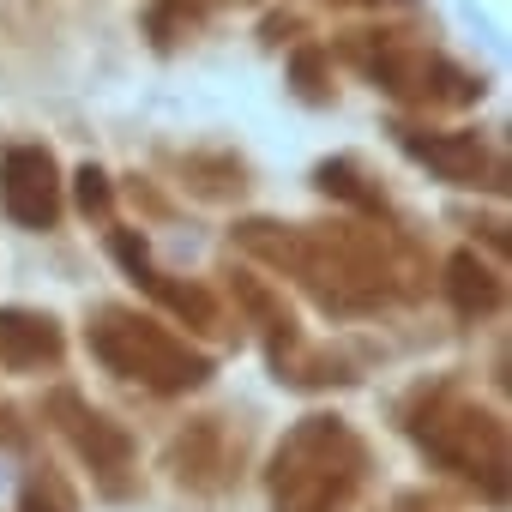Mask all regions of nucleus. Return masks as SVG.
I'll use <instances>...</instances> for the list:
<instances>
[{"instance_id": "nucleus-1", "label": "nucleus", "mask_w": 512, "mask_h": 512, "mask_svg": "<svg viewBox=\"0 0 512 512\" xmlns=\"http://www.w3.org/2000/svg\"><path fill=\"white\" fill-rule=\"evenodd\" d=\"M7 205L19 223H49L55 217V169L43 151H13L7 157Z\"/></svg>"}, {"instance_id": "nucleus-2", "label": "nucleus", "mask_w": 512, "mask_h": 512, "mask_svg": "<svg viewBox=\"0 0 512 512\" xmlns=\"http://www.w3.org/2000/svg\"><path fill=\"white\" fill-rule=\"evenodd\" d=\"M79 181H85V187H79V199H85V205H103V175H91V169H85Z\"/></svg>"}]
</instances>
